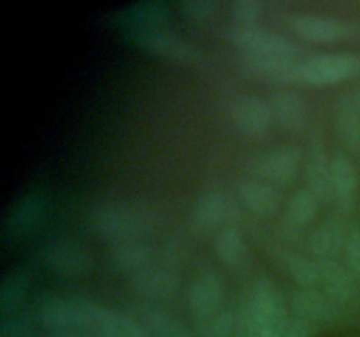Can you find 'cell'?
Instances as JSON below:
<instances>
[{"label": "cell", "mask_w": 360, "mask_h": 337, "mask_svg": "<svg viewBox=\"0 0 360 337\" xmlns=\"http://www.w3.org/2000/svg\"><path fill=\"white\" fill-rule=\"evenodd\" d=\"M35 319L53 333L83 337H151L139 319L81 295L49 293L35 304Z\"/></svg>", "instance_id": "cell-1"}, {"label": "cell", "mask_w": 360, "mask_h": 337, "mask_svg": "<svg viewBox=\"0 0 360 337\" xmlns=\"http://www.w3.org/2000/svg\"><path fill=\"white\" fill-rule=\"evenodd\" d=\"M86 221L94 234L112 244L130 239H144V235L157 228L160 214L148 202L112 199L94 204L88 209Z\"/></svg>", "instance_id": "cell-2"}, {"label": "cell", "mask_w": 360, "mask_h": 337, "mask_svg": "<svg viewBox=\"0 0 360 337\" xmlns=\"http://www.w3.org/2000/svg\"><path fill=\"white\" fill-rule=\"evenodd\" d=\"M288 304L271 277H259L239 309V319L252 337H278L288 322Z\"/></svg>", "instance_id": "cell-3"}, {"label": "cell", "mask_w": 360, "mask_h": 337, "mask_svg": "<svg viewBox=\"0 0 360 337\" xmlns=\"http://www.w3.org/2000/svg\"><path fill=\"white\" fill-rule=\"evenodd\" d=\"M39 260L46 269L67 279H79L91 269V253L88 246L74 237H53L39 251Z\"/></svg>", "instance_id": "cell-4"}, {"label": "cell", "mask_w": 360, "mask_h": 337, "mask_svg": "<svg viewBox=\"0 0 360 337\" xmlns=\"http://www.w3.org/2000/svg\"><path fill=\"white\" fill-rule=\"evenodd\" d=\"M221 37L227 39L231 44L241 49V53H253V55H271L285 56V58H297L301 56V48L287 39L285 35L276 34L262 27H231L221 32Z\"/></svg>", "instance_id": "cell-5"}, {"label": "cell", "mask_w": 360, "mask_h": 337, "mask_svg": "<svg viewBox=\"0 0 360 337\" xmlns=\"http://www.w3.org/2000/svg\"><path fill=\"white\" fill-rule=\"evenodd\" d=\"M132 41L143 49L150 51L151 55L160 56L167 62L181 63V65H192L200 62V51L188 41L176 34L174 30L167 28L165 25L148 30L137 32L130 35Z\"/></svg>", "instance_id": "cell-6"}, {"label": "cell", "mask_w": 360, "mask_h": 337, "mask_svg": "<svg viewBox=\"0 0 360 337\" xmlns=\"http://www.w3.org/2000/svg\"><path fill=\"white\" fill-rule=\"evenodd\" d=\"M360 72V56L354 53H327L304 60L301 83L309 86H330L352 79Z\"/></svg>", "instance_id": "cell-7"}, {"label": "cell", "mask_w": 360, "mask_h": 337, "mask_svg": "<svg viewBox=\"0 0 360 337\" xmlns=\"http://www.w3.org/2000/svg\"><path fill=\"white\" fill-rule=\"evenodd\" d=\"M48 211V200L41 192H27L18 197L4 220L2 237L7 244L21 241L39 227Z\"/></svg>", "instance_id": "cell-8"}, {"label": "cell", "mask_w": 360, "mask_h": 337, "mask_svg": "<svg viewBox=\"0 0 360 337\" xmlns=\"http://www.w3.org/2000/svg\"><path fill=\"white\" fill-rule=\"evenodd\" d=\"M239 67L250 77L269 83H301L302 60L285 58V56L253 55V53H239Z\"/></svg>", "instance_id": "cell-9"}, {"label": "cell", "mask_w": 360, "mask_h": 337, "mask_svg": "<svg viewBox=\"0 0 360 337\" xmlns=\"http://www.w3.org/2000/svg\"><path fill=\"white\" fill-rule=\"evenodd\" d=\"M186 304L193 323L200 325L224 308V286L220 277L211 270L193 277L186 290Z\"/></svg>", "instance_id": "cell-10"}, {"label": "cell", "mask_w": 360, "mask_h": 337, "mask_svg": "<svg viewBox=\"0 0 360 337\" xmlns=\"http://www.w3.org/2000/svg\"><path fill=\"white\" fill-rule=\"evenodd\" d=\"M231 118L236 128L248 137L266 136L274 121L269 102L252 93L238 95L231 102Z\"/></svg>", "instance_id": "cell-11"}, {"label": "cell", "mask_w": 360, "mask_h": 337, "mask_svg": "<svg viewBox=\"0 0 360 337\" xmlns=\"http://www.w3.org/2000/svg\"><path fill=\"white\" fill-rule=\"evenodd\" d=\"M302 161V151L297 146H280L264 153L255 161V174L269 185L287 186L297 176Z\"/></svg>", "instance_id": "cell-12"}, {"label": "cell", "mask_w": 360, "mask_h": 337, "mask_svg": "<svg viewBox=\"0 0 360 337\" xmlns=\"http://www.w3.org/2000/svg\"><path fill=\"white\" fill-rule=\"evenodd\" d=\"M179 281L181 277L174 267L151 263L150 267L130 276V286L150 300H164L179 290Z\"/></svg>", "instance_id": "cell-13"}, {"label": "cell", "mask_w": 360, "mask_h": 337, "mask_svg": "<svg viewBox=\"0 0 360 337\" xmlns=\"http://www.w3.org/2000/svg\"><path fill=\"white\" fill-rule=\"evenodd\" d=\"M288 308L294 312V318L309 325L333 322L340 312V308L320 288H299L290 295Z\"/></svg>", "instance_id": "cell-14"}, {"label": "cell", "mask_w": 360, "mask_h": 337, "mask_svg": "<svg viewBox=\"0 0 360 337\" xmlns=\"http://www.w3.org/2000/svg\"><path fill=\"white\" fill-rule=\"evenodd\" d=\"M348 235L350 230L341 218H329L309 235V253L320 263L333 262L347 248Z\"/></svg>", "instance_id": "cell-15"}, {"label": "cell", "mask_w": 360, "mask_h": 337, "mask_svg": "<svg viewBox=\"0 0 360 337\" xmlns=\"http://www.w3.org/2000/svg\"><path fill=\"white\" fill-rule=\"evenodd\" d=\"M155 249L144 239L112 242L108 249V263L120 272L136 274L153 263Z\"/></svg>", "instance_id": "cell-16"}, {"label": "cell", "mask_w": 360, "mask_h": 337, "mask_svg": "<svg viewBox=\"0 0 360 337\" xmlns=\"http://www.w3.org/2000/svg\"><path fill=\"white\" fill-rule=\"evenodd\" d=\"M290 27L304 41L327 44L343 39L350 32L348 25L333 16L322 14H299L290 20Z\"/></svg>", "instance_id": "cell-17"}, {"label": "cell", "mask_w": 360, "mask_h": 337, "mask_svg": "<svg viewBox=\"0 0 360 337\" xmlns=\"http://www.w3.org/2000/svg\"><path fill=\"white\" fill-rule=\"evenodd\" d=\"M322 290L326 291L327 297L338 305L352 304L359 293V279L352 274L348 265H343L338 260L333 262H322Z\"/></svg>", "instance_id": "cell-18"}, {"label": "cell", "mask_w": 360, "mask_h": 337, "mask_svg": "<svg viewBox=\"0 0 360 337\" xmlns=\"http://www.w3.org/2000/svg\"><path fill=\"white\" fill-rule=\"evenodd\" d=\"M333 190L338 207L348 213L355 206L359 192V174L352 158L345 153H334L330 158Z\"/></svg>", "instance_id": "cell-19"}, {"label": "cell", "mask_w": 360, "mask_h": 337, "mask_svg": "<svg viewBox=\"0 0 360 337\" xmlns=\"http://www.w3.org/2000/svg\"><path fill=\"white\" fill-rule=\"evenodd\" d=\"M234 214V206L229 197L218 190H210L195 200L192 207V223L200 228H214L225 223Z\"/></svg>", "instance_id": "cell-20"}, {"label": "cell", "mask_w": 360, "mask_h": 337, "mask_svg": "<svg viewBox=\"0 0 360 337\" xmlns=\"http://www.w3.org/2000/svg\"><path fill=\"white\" fill-rule=\"evenodd\" d=\"M238 199L255 216H271L278 209V192L262 179L248 178L238 183Z\"/></svg>", "instance_id": "cell-21"}, {"label": "cell", "mask_w": 360, "mask_h": 337, "mask_svg": "<svg viewBox=\"0 0 360 337\" xmlns=\"http://www.w3.org/2000/svg\"><path fill=\"white\" fill-rule=\"evenodd\" d=\"M137 315L139 323L151 337H199L183 325L181 319L160 305L144 304L137 309Z\"/></svg>", "instance_id": "cell-22"}, {"label": "cell", "mask_w": 360, "mask_h": 337, "mask_svg": "<svg viewBox=\"0 0 360 337\" xmlns=\"http://www.w3.org/2000/svg\"><path fill=\"white\" fill-rule=\"evenodd\" d=\"M169 18V7L164 2H137L132 4L120 14V25L129 32V35L148 28L162 27Z\"/></svg>", "instance_id": "cell-23"}, {"label": "cell", "mask_w": 360, "mask_h": 337, "mask_svg": "<svg viewBox=\"0 0 360 337\" xmlns=\"http://www.w3.org/2000/svg\"><path fill=\"white\" fill-rule=\"evenodd\" d=\"M273 118L281 128L299 130L306 119V104L301 95L294 90H278L271 95Z\"/></svg>", "instance_id": "cell-24"}, {"label": "cell", "mask_w": 360, "mask_h": 337, "mask_svg": "<svg viewBox=\"0 0 360 337\" xmlns=\"http://www.w3.org/2000/svg\"><path fill=\"white\" fill-rule=\"evenodd\" d=\"M281 263L292 281L301 288H316L322 281V263L313 256H306L297 251H285Z\"/></svg>", "instance_id": "cell-25"}, {"label": "cell", "mask_w": 360, "mask_h": 337, "mask_svg": "<svg viewBox=\"0 0 360 337\" xmlns=\"http://www.w3.org/2000/svg\"><path fill=\"white\" fill-rule=\"evenodd\" d=\"M306 188L313 193L319 200L329 202L334 199L333 190V174H330V160H326L320 151L309 157L304 168Z\"/></svg>", "instance_id": "cell-26"}, {"label": "cell", "mask_w": 360, "mask_h": 337, "mask_svg": "<svg viewBox=\"0 0 360 337\" xmlns=\"http://www.w3.org/2000/svg\"><path fill=\"white\" fill-rule=\"evenodd\" d=\"M30 288V272L25 269L11 270L2 279L0 286V312L2 316H13L23 304Z\"/></svg>", "instance_id": "cell-27"}, {"label": "cell", "mask_w": 360, "mask_h": 337, "mask_svg": "<svg viewBox=\"0 0 360 337\" xmlns=\"http://www.w3.org/2000/svg\"><path fill=\"white\" fill-rule=\"evenodd\" d=\"M336 132L341 143L354 153H360V109L352 100L341 102L336 114Z\"/></svg>", "instance_id": "cell-28"}, {"label": "cell", "mask_w": 360, "mask_h": 337, "mask_svg": "<svg viewBox=\"0 0 360 337\" xmlns=\"http://www.w3.org/2000/svg\"><path fill=\"white\" fill-rule=\"evenodd\" d=\"M319 206L320 200L308 188L295 192L288 199L287 207H285V220H287L288 227L302 228L311 223L319 213Z\"/></svg>", "instance_id": "cell-29"}, {"label": "cell", "mask_w": 360, "mask_h": 337, "mask_svg": "<svg viewBox=\"0 0 360 337\" xmlns=\"http://www.w3.org/2000/svg\"><path fill=\"white\" fill-rule=\"evenodd\" d=\"M213 249L217 258L225 265H238L245 256V239L234 225H225L214 235Z\"/></svg>", "instance_id": "cell-30"}, {"label": "cell", "mask_w": 360, "mask_h": 337, "mask_svg": "<svg viewBox=\"0 0 360 337\" xmlns=\"http://www.w3.org/2000/svg\"><path fill=\"white\" fill-rule=\"evenodd\" d=\"M239 311L232 308H221L217 315L211 316L204 323L197 325L199 337H234L238 329Z\"/></svg>", "instance_id": "cell-31"}, {"label": "cell", "mask_w": 360, "mask_h": 337, "mask_svg": "<svg viewBox=\"0 0 360 337\" xmlns=\"http://www.w3.org/2000/svg\"><path fill=\"white\" fill-rule=\"evenodd\" d=\"M264 14V4L259 0H236L231 6L232 25L236 27H257Z\"/></svg>", "instance_id": "cell-32"}, {"label": "cell", "mask_w": 360, "mask_h": 337, "mask_svg": "<svg viewBox=\"0 0 360 337\" xmlns=\"http://www.w3.org/2000/svg\"><path fill=\"white\" fill-rule=\"evenodd\" d=\"M183 16L193 21H210L220 11V2L217 0H186L179 4Z\"/></svg>", "instance_id": "cell-33"}, {"label": "cell", "mask_w": 360, "mask_h": 337, "mask_svg": "<svg viewBox=\"0 0 360 337\" xmlns=\"http://www.w3.org/2000/svg\"><path fill=\"white\" fill-rule=\"evenodd\" d=\"M345 255H347L348 269L360 281V225L350 230L347 248H345Z\"/></svg>", "instance_id": "cell-34"}, {"label": "cell", "mask_w": 360, "mask_h": 337, "mask_svg": "<svg viewBox=\"0 0 360 337\" xmlns=\"http://www.w3.org/2000/svg\"><path fill=\"white\" fill-rule=\"evenodd\" d=\"M30 318L27 315H13L4 322L0 337H28Z\"/></svg>", "instance_id": "cell-35"}, {"label": "cell", "mask_w": 360, "mask_h": 337, "mask_svg": "<svg viewBox=\"0 0 360 337\" xmlns=\"http://www.w3.org/2000/svg\"><path fill=\"white\" fill-rule=\"evenodd\" d=\"M313 333V325L302 322L297 318H288V322L285 323V326L281 329L280 336L278 337H311Z\"/></svg>", "instance_id": "cell-36"}, {"label": "cell", "mask_w": 360, "mask_h": 337, "mask_svg": "<svg viewBox=\"0 0 360 337\" xmlns=\"http://www.w3.org/2000/svg\"><path fill=\"white\" fill-rule=\"evenodd\" d=\"M357 104H359V109H360V95H359V100H357Z\"/></svg>", "instance_id": "cell-37"}]
</instances>
